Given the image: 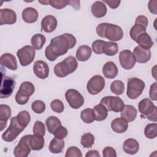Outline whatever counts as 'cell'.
<instances>
[{
  "label": "cell",
  "mask_w": 157,
  "mask_h": 157,
  "mask_svg": "<svg viewBox=\"0 0 157 157\" xmlns=\"http://www.w3.org/2000/svg\"><path fill=\"white\" fill-rule=\"evenodd\" d=\"M35 54L36 50L30 45H25L17 52V57L22 66H26L31 64L35 58Z\"/></svg>",
  "instance_id": "ba28073f"
},
{
  "label": "cell",
  "mask_w": 157,
  "mask_h": 157,
  "mask_svg": "<svg viewBox=\"0 0 157 157\" xmlns=\"http://www.w3.org/2000/svg\"><path fill=\"white\" fill-rule=\"evenodd\" d=\"M64 145L65 144L63 139L55 137L50 141L48 149L52 153H60L63 151Z\"/></svg>",
  "instance_id": "f546056e"
},
{
  "label": "cell",
  "mask_w": 157,
  "mask_h": 157,
  "mask_svg": "<svg viewBox=\"0 0 157 157\" xmlns=\"http://www.w3.org/2000/svg\"><path fill=\"white\" fill-rule=\"evenodd\" d=\"M148 8L149 11L155 14H157V1L156 0H151L148 2Z\"/></svg>",
  "instance_id": "f5cc1de1"
},
{
  "label": "cell",
  "mask_w": 157,
  "mask_h": 157,
  "mask_svg": "<svg viewBox=\"0 0 157 157\" xmlns=\"http://www.w3.org/2000/svg\"><path fill=\"white\" fill-rule=\"evenodd\" d=\"M144 134L148 139H155L157 136V124L156 123L148 124L144 129Z\"/></svg>",
  "instance_id": "74e56055"
},
{
  "label": "cell",
  "mask_w": 157,
  "mask_h": 157,
  "mask_svg": "<svg viewBox=\"0 0 157 157\" xmlns=\"http://www.w3.org/2000/svg\"><path fill=\"white\" fill-rule=\"evenodd\" d=\"M24 129L25 128L21 127L18 123L16 116L13 117L10 119L9 128L2 134V139L6 142H12Z\"/></svg>",
  "instance_id": "8992f818"
},
{
  "label": "cell",
  "mask_w": 157,
  "mask_h": 157,
  "mask_svg": "<svg viewBox=\"0 0 157 157\" xmlns=\"http://www.w3.org/2000/svg\"><path fill=\"white\" fill-rule=\"evenodd\" d=\"M92 54L91 48L86 45L78 47L76 52V58L80 61H86L90 59Z\"/></svg>",
  "instance_id": "83f0119b"
},
{
  "label": "cell",
  "mask_w": 157,
  "mask_h": 157,
  "mask_svg": "<svg viewBox=\"0 0 157 157\" xmlns=\"http://www.w3.org/2000/svg\"><path fill=\"white\" fill-rule=\"evenodd\" d=\"M66 157H82V153L81 150L75 146H71L66 150Z\"/></svg>",
  "instance_id": "ee69618b"
},
{
  "label": "cell",
  "mask_w": 157,
  "mask_h": 157,
  "mask_svg": "<svg viewBox=\"0 0 157 157\" xmlns=\"http://www.w3.org/2000/svg\"><path fill=\"white\" fill-rule=\"evenodd\" d=\"M108 23H102L99 24L96 28V31L97 34L102 37V38H105V36H104V33H105V30L108 25Z\"/></svg>",
  "instance_id": "c3c4849f"
},
{
  "label": "cell",
  "mask_w": 157,
  "mask_h": 157,
  "mask_svg": "<svg viewBox=\"0 0 157 157\" xmlns=\"http://www.w3.org/2000/svg\"><path fill=\"white\" fill-rule=\"evenodd\" d=\"M157 85L156 82L153 83L152 85H151L150 88V92H149V96L150 98L152 101H156L157 100Z\"/></svg>",
  "instance_id": "816d5d0a"
},
{
  "label": "cell",
  "mask_w": 157,
  "mask_h": 157,
  "mask_svg": "<svg viewBox=\"0 0 157 157\" xmlns=\"http://www.w3.org/2000/svg\"><path fill=\"white\" fill-rule=\"evenodd\" d=\"M139 111L150 121L155 123L157 121V108L149 98L141 100L138 105Z\"/></svg>",
  "instance_id": "5b68a950"
},
{
  "label": "cell",
  "mask_w": 157,
  "mask_h": 157,
  "mask_svg": "<svg viewBox=\"0 0 157 157\" xmlns=\"http://www.w3.org/2000/svg\"><path fill=\"white\" fill-rule=\"evenodd\" d=\"M108 111H113L114 112H121L124 108V104L123 100L118 96H105L100 101Z\"/></svg>",
  "instance_id": "52a82bcc"
},
{
  "label": "cell",
  "mask_w": 157,
  "mask_h": 157,
  "mask_svg": "<svg viewBox=\"0 0 157 157\" xmlns=\"http://www.w3.org/2000/svg\"><path fill=\"white\" fill-rule=\"evenodd\" d=\"M16 118L19 124L25 129L31 121V115L28 111L22 110L18 113Z\"/></svg>",
  "instance_id": "e575fe53"
},
{
  "label": "cell",
  "mask_w": 157,
  "mask_h": 157,
  "mask_svg": "<svg viewBox=\"0 0 157 157\" xmlns=\"http://www.w3.org/2000/svg\"><path fill=\"white\" fill-rule=\"evenodd\" d=\"M35 91L34 85L30 82H23L21 83L19 90L15 95V101L18 104H26L31 96H32Z\"/></svg>",
  "instance_id": "277c9868"
},
{
  "label": "cell",
  "mask_w": 157,
  "mask_h": 157,
  "mask_svg": "<svg viewBox=\"0 0 157 157\" xmlns=\"http://www.w3.org/2000/svg\"><path fill=\"white\" fill-rule=\"evenodd\" d=\"M46 42V38L44 35L42 34H34L31 39V43L32 47L35 49L39 50L42 49L44 45Z\"/></svg>",
  "instance_id": "836d02e7"
},
{
  "label": "cell",
  "mask_w": 157,
  "mask_h": 157,
  "mask_svg": "<svg viewBox=\"0 0 157 157\" xmlns=\"http://www.w3.org/2000/svg\"><path fill=\"white\" fill-rule=\"evenodd\" d=\"M1 84L0 89V98H7L10 96L15 86V80L9 76L5 75L1 72Z\"/></svg>",
  "instance_id": "9c48e42d"
},
{
  "label": "cell",
  "mask_w": 157,
  "mask_h": 157,
  "mask_svg": "<svg viewBox=\"0 0 157 157\" xmlns=\"http://www.w3.org/2000/svg\"><path fill=\"white\" fill-rule=\"evenodd\" d=\"M148 18H147V17H146L144 15H139L136 18L135 24L140 25L142 26L143 27H144L145 28H147V27L148 26Z\"/></svg>",
  "instance_id": "f907efd6"
},
{
  "label": "cell",
  "mask_w": 157,
  "mask_h": 157,
  "mask_svg": "<svg viewBox=\"0 0 157 157\" xmlns=\"http://www.w3.org/2000/svg\"><path fill=\"white\" fill-rule=\"evenodd\" d=\"M118 72L117 66L113 61H108L104 64L102 67L104 76L109 79H112L117 77Z\"/></svg>",
  "instance_id": "7402d4cb"
},
{
  "label": "cell",
  "mask_w": 157,
  "mask_h": 157,
  "mask_svg": "<svg viewBox=\"0 0 157 157\" xmlns=\"http://www.w3.org/2000/svg\"><path fill=\"white\" fill-rule=\"evenodd\" d=\"M102 2L104 4H106L107 5H108V6L110 8L113 9L117 8L121 3V1H117V0H104Z\"/></svg>",
  "instance_id": "db71d44e"
},
{
  "label": "cell",
  "mask_w": 157,
  "mask_h": 157,
  "mask_svg": "<svg viewBox=\"0 0 157 157\" xmlns=\"http://www.w3.org/2000/svg\"><path fill=\"white\" fill-rule=\"evenodd\" d=\"M119 61L121 66L126 69H131L136 64V59L133 53L129 50H124L119 54Z\"/></svg>",
  "instance_id": "7c38bea8"
},
{
  "label": "cell",
  "mask_w": 157,
  "mask_h": 157,
  "mask_svg": "<svg viewBox=\"0 0 157 157\" xmlns=\"http://www.w3.org/2000/svg\"><path fill=\"white\" fill-rule=\"evenodd\" d=\"M76 42L75 36L69 33L56 36L51 39L50 44L46 47L45 57L48 60L53 61L59 56L65 55L68 50L74 47Z\"/></svg>",
  "instance_id": "6da1fadb"
},
{
  "label": "cell",
  "mask_w": 157,
  "mask_h": 157,
  "mask_svg": "<svg viewBox=\"0 0 157 157\" xmlns=\"http://www.w3.org/2000/svg\"><path fill=\"white\" fill-rule=\"evenodd\" d=\"M11 117V109L6 104L0 105V131H2L6 127L7 120Z\"/></svg>",
  "instance_id": "44dd1931"
},
{
  "label": "cell",
  "mask_w": 157,
  "mask_h": 157,
  "mask_svg": "<svg viewBox=\"0 0 157 157\" xmlns=\"http://www.w3.org/2000/svg\"><path fill=\"white\" fill-rule=\"evenodd\" d=\"M145 83L137 77L129 78L127 83L126 95L131 99H136L141 95L144 88Z\"/></svg>",
  "instance_id": "3957f363"
},
{
  "label": "cell",
  "mask_w": 157,
  "mask_h": 157,
  "mask_svg": "<svg viewBox=\"0 0 157 157\" xmlns=\"http://www.w3.org/2000/svg\"><path fill=\"white\" fill-rule=\"evenodd\" d=\"M78 63L72 56L66 57L63 61L57 63L53 68L55 74L60 78H63L73 73L77 68Z\"/></svg>",
  "instance_id": "7a4b0ae2"
},
{
  "label": "cell",
  "mask_w": 157,
  "mask_h": 157,
  "mask_svg": "<svg viewBox=\"0 0 157 157\" xmlns=\"http://www.w3.org/2000/svg\"><path fill=\"white\" fill-rule=\"evenodd\" d=\"M80 118L85 123H91L95 120L94 110L90 108H86L83 110L80 113Z\"/></svg>",
  "instance_id": "d590c367"
},
{
  "label": "cell",
  "mask_w": 157,
  "mask_h": 157,
  "mask_svg": "<svg viewBox=\"0 0 157 157\" xmlns=\"http://www.w3.org/2000/svg\"><path fill=\"white\" fill-rule=\"evenodd\" d=\"M48 4L56 9H61L69 5L67 0H48Z\"/></svg>",
  "instance_id": "f6af8a7d"
},
{
  "label": "cell",
  "mask_w": 157,
  "mask_h": 157,
  "mask_svg": "<svg viewBox=\"0 0 157 157\" xmlns=\"http://www.w3.org/2000/svg\"><path fill=\"white\" fill-rule=\"evenodd\" d=\"M111 128L116 133H124L128 128V122L122 117L115 118L111 122Z\"/></svg>",
  "instance_id": "ffe728a7"
},
{
  "label": "cell",
  "mask_w": 157,
  "mask_h": 157,
  "mask_svg": "<svg viewBox=\"0 0 157 157\" xmlns=\"http://www.w3.org/2000/svg\"><path fill=\"white\" fill-rule=\"evenodd\" d=\"M33 72L38 78L45 79L48 77L49 66L44 61H36L33 64Z\"/></svg>",
  "instance_id": "9a60e30c"
},
{
  "label": "cell",
  "mask_w": 157,
  "mask_h": 157,
  "mask_svg": "<svg viewBox=\"0 0 157 157\" xmlns=\"http://www.w3.org/2000/svg\"><path fill=\"white\" fill-rule=\"evenodd\" d=\"M80 143L84 148H91L94 143V137L90 133H85L81 137Z\"/></svg>",
  "instance_id": "ab89813d"
},
{
  "label": "cell",
  "mask_w": 157,
  "mask_h": 157,
  "mask_svg": "<svg viewBox=\"0 0 157 157\" xmlns=\"http://www.w3.org/2000/svg\"><path fill=\"white\" fill-rule=\"evenodd\" d=\"M133 55L136 61L139 63H146L151 58V51L150 49H145L140 46H137L133 50Z\"/></svg>",
  "instance_id": "e0dca14e"
},
{
  "label": "cell",
  "mask_w": 157,
  "mask_h": 157,
  "mask_svg": "<svg viewBox=\"0 0 157 157\" xmlns=\"http://www.w3.org/2000/svg\"><path fill=\"white\" fill-rule=\"evenodd\" d=\"M53 134L54 135V137L56 138L63 139L67 135V130L65 127L60 126L54 131Z\"/></svg>",
  "instance_id": "7dc6e473"
},
{
  "label": "cell",
  "mask_w": 157,
  "mask_h": 157,
  "mask_svg": "<svg viewBox=\"0 0 157 157\" xmlns=\"http://www.w3.org/2000/svg\"><path fill=\"white\" fill-rule=\"evenodd\" d=\"M69 5H71L74 8L75 10H78L80 8V1H68Z\"/></svg>",
  "instance_id": "11a10c76"
},
{
  "label": "cell",
  "mask_w": 157,
  "mask_h": 157,
  "mask_svg": "<svg viewBox=\"0 0 157 157\" xmlns=\"http://www.w3.org/2000/svg\"><path fill=\"white\" fill-rule=\"evenodd\" d=\"M17 21V14L10 9H1L0 10V25H13Z\"/></svg>",
  "instance_id": "2e32d148"
},
{
  "label": "cell",
  "mask_w": 157,
  "mask_h": 157,
  "mask_svg": "<svg viewBox=\"0 0 157 157\" xmlns=\"http://www.w3.org/2000/svg\"><path fill=\"white\" fill-rule=\"evenodd\" d=\"M33 131L34 134L44 136L45 134V126L44 123L40 121L37 120L34 124Z\"/></svg>",
  "instance_id": "60d3db41"
},
{
  "label": "cell",
  "mask_w": 157,
  "mask_h": 157,
  "mask_svg": "<svg viewBox=\"0 0 157 157\" xmlns=\"http://www.w3.org/2000/svg\"><path fill=\"white\" fill-rule=\"evenodd\" d=\"M118 52V46L116 42H105L102 46V53L107 56H113Z\"/></svg>",
  "instance_id": "d6a6232c"
},
{
  "label": "cell",
  "mask_w": 157,
  "mask_h": 157,
  "mask_svg": "<svg viewBox=\"0 0 157 157\" xmlns=\"http://www.w3.org/2000/svg\"><path fill=\"white\" fill-rule=\"evenodd\" d=\"M1 65L9 69L15 71L17 69V61L14 55L9 53L2 54L0 58Z\"/></svg>",
  "instance_id": "d6986e66"
},
{
  "label": "cell",
  "mask_w": 157,
  "mask_h": 157,
  "mask_svg": "<svg viewBox=\"0 0 157 157\" xmlns=\"http://www.w3.org/2000/svg\"><path fill=\"white\" fill-rule=\"evenodd\" d=\"M105 38L111 41H119L123 37V31L118 25L109 23L104 33Z\"/></svg>",
  "instance_id": "5bb4252c"
},
{
  "label": "cell",
  "mask_w": 157,
  "mask_h": 157,
  "mask_svg": "<svg viewBox=\"0 0 157 157\" xmlns=\"http://www.w3.org/2000/svg\"><path fill=\"white\" fill-rule=\"evenodd\" d=\"M44 136H40L36 134H29L28 144L33 150H40L44 146Z\"/></svg>",
  "instance_id": "603a6c76"
},
{
  "label": "cell",
  "mask_w": 157,
  "mask_h": 157,
  "mask_svg": "<svg viewBox=\"0 0 157 157\" xmlns=\"http://www.w3.org/2000/svg\"><path fill=\"white\" fill-rule=\"evenodd\" d=\"M65 98L70 107L74 109H78L84 104L83 96L76 90L69 89L65 93Z\"/></svg>",
  "instance_id": "30bf717a"
},
{
  "label": "cell",
  "mask_w": 157,
  "mask_h": 157,
  "mask_svg": "<svg viewBox=\"0 0 157 157\" xmlns=\"http://www.w3.org/2000/svg\"><path fill=\"white\" fill-rule=\"evenodd\" d=\"M136 42L139 44V46L145 49H150L154 44L151 37L147 33L140 34L137 38Z\"/></svg>",
  "instance_id": "f1b7e54d"
},
{
  "label": "cell",
  "mask_w": 157,
  "mask_h": 157,
  "mask_svg": "<svg viewBox=\"0 0 157 157\" xmlns=\"http://www.w3.org/2000/svg\"><path fill=\"white\" fill-rule=\"evenodd\" d=\"M28 135L23 136L13 150V155L16 157H27L30 153L31 148L28 144Z\"/></svg>",
  "instance_id": "4fadbf2b"
},
{
  "label": "cell",
  "mask_w": 157,
  "mask_h": 157,
  "mask_svg": "<svg viewBox=\"0 0 157 157\" xmlns=\"http://www.w3.org/2000/svg\"><path fill=\"white\" fill-rule=\"evenodd\" d=\"M102 156L104 157H116L117 153L113 148L106 147L102 150Z\"/></svg>",
  "instance_id": "681fc988"
},
{
  "label": "cell",
  "mask_w": 157,
  "mask_h": 157,
  "mask_svg": "<svg viewBox=\"0 0 157 157\" xmlns=\"http://www.w3.org/2000/svg\"><path fill=\"white\" fill-rule=\"evenodd\" d=\"M105 86V79L100 75H96L92 77L88 82L86 90L91 95H96L99 93Z\"/></svg>",
  "instance_id": "8fae6325"
},
{
  "label": "cell",
  "mask_w": 157,
  "mask_h": 157,
  "mask_svg": "<svg viewBox=\"0 0 157 157\" xmlns=\"http://www.w3.org/2000/svg\"><path fill=\"white\" fill-rule=\"evenodd\" d=\"M45 124L48 131L50 134H53L54 131L60 126L61 122L60 120L55 116H50L45 120Z\"/></svg>",
  "instance_id": "1f68e13d"
},
{
  "label": "cell",
  "mask_w": 157,
  "mask_h": 157,
  "mask_svg": "<svg viewBox=\"0 0 157 157\" xmlns=\"http://www.w3.org/2000/svg\"><path fill=\"white\" fill-rule=\"evenodd\" d=\"M147 33L146 32V28L143 27L142 26L137 24H135L130 29L129 34L131 38L134 40L136 41L137 38L142 34Z\"/></svg>",
  "instance_id": "f35d334b"
},
{
  "label": "cell",
  "mask_w": 157,
  "mask_h": 157,
  "mask_svg": "<svg viewBox=\"0 0 157 157\" xmlns=\"http://www.w3.org/2000/svg\"><path fill=\"white\" fill-rule=\"evenodd\" d=\"M105 41L102 40H96L92 43V50L93 52L98 55L102 53V46Z\"/></svg>",
  "instance_id": "bcb514c9"
},
{
  "label": "cell",
  "mask_w": 157,
  "mask_h": 157,
  "mask_svg": "<svg viewBox=\"0 0 157 157\" xmlns=\"http://www.w3.org/2000/svg\"><path fill=\"white\" fill-rule=\"evenodd\" d=\"M31 109L36 113H42L45 110V104L41 100H36L32 103Z\"/></svg>",
  "instance_id": "b9f144b4"
},
{
  "label": "cell",
  "mask_w": 157,
  "mask_h": 157,
  "mask_svg": "<svg viewBox=\"0 0 157 157\" xmlns=\"http://www.w3.org/2000/svg\"><path fill=\"white\" fill-rule=\"evenodd\" d=\"M85 156L86 157H100L101 155L97 150H91L86 153Z\"/></svg>",
  "instance_id": "9f6ffc18"
},
{
  "label": "cell",
  "mask_w": 157,
  "mask_h": 157,
  "mask_svg": "<svg viewBox=\"0 0 157 157\" xmlns=\"http://www.w3.org/2000/svg\"><path fill=\"white\" fill-rule=\"evenodd\" d=\"M124 151L129 155H135L139 150V144L134 139L129 138L126 139L123 145Z\"/></svg>",
  "instance_id": "d4e9b609"
},
{
  "label": "cell",
  "mask_w": 157,
  "mask_h": 157,
  "mask_svg": "<svg viewBox=\"0 0 157 157\" xmlns=\"http://www.w3.org/2000/svg\"><path fill=\"white\" fill-rule=\"evenodd\" d=\"M58 21L55 17L48 15L45 16L41 21V29L46 33L54 31L57 26Z\"/></svg>",
  "instance_id": "ac0fdd59"
},
{
  "label": "cell",
  "mask_w": 157,
  "mask_h": 157,
  "mask_svg": "<svg viewBox=\"0 0 157 157\" xmlns=\"http://www.w3.org/2000/svg\"><path fill=\"white\" fill-rule=\"evenodd\" d=\"M91 12L96 18H102L107 13V7L102 1H95L91 6Z\"/></svg>",
  "instance_id": "4316f807"
},
{
  "label": "cell",
  "mask_w": 157,
  "mask_h": 157,
  "mask_svg": "<svg viewBox=\"0 0 157 157\" xmlns=\"http://www.w3.org/2000/svg\"><path fill=\"white\" fill-rule=\"evenodd\" d=\"M137 114V109L132 105H124L123 109L121 112V117L126 120L128 122H132L135 120Z\"/></svg>",
  "instance_id": "484cf974"
},
{
  "label": "cell",
  "mask_w": 157,
  "mask_h": 157,
  "mask_svg": "<svg viewBox=\"0 0 157 157\" xmlns=\"http://www.w3.org/2000/svg\"><path fill=\"white\" fill-rule=\"evenodd\" d=\"M93 110L95 115V120L96 121H103L107 117L108 110L107 108L101 103L95 105L93 108Z\"/></svg>",
  "instance_id": "4dcf8cb0"
},
{
  "label": "cell",
  "mask_w": 157,
  "mask_h": 157,
  "mask_svg": "<svg viewBox=\"0 0 157 157\" xmlns=\"http://www.w3.org/2000/svg\"><path fill=\"white\" fill-rule=\"evenodd\" d=\"M52 110L56 113H61L64 111V106L63 102L59 99H54L50 103Z\"/></svg>",
  "instance_id": "7bdbcfd3"
},
{
  "label": "cell",
  "mask_w": 157,
  "mask_h": 157,
  "mask_svg": "<svg viewBox=\"0 0 157 157\" xmlns=\"http://www.w3.org/2000/svg\"><path fill=\"white\" fill-rule=\"evenodd\" d=\"M23 21L27 23H33L36 22L38 18V12L33 7H29L25 8L21 13Z\"/></svg>",
  "instance_id": "cb8c5ba5"
},
{
  "label": "cell",
  "mask_w": 157,
  "mask_h": 157,
  "mask_svg": "<svg viewBox=\"0 0 157 157\" xmlns=\"http://www.w3.org/2000/svg\"><path fill=\"white\" fill-rule=\"evenodd\" d=\"M110 88L113 93L116 95H121L124 93L125 86L122 81L116 80L112 82Z\"/></svg>",
  "instance_id": "8d00e7d4"
},
{
  "label": "cell",
  "mask_w": 157,
  "mask_h": 157,
  "mask_svg": "<svg viewBox=\"0 0 157 157\" xmlns=\"http://www.w3.org/2000/svg\"><path fill=\"white\" fill-rule=\"evenodd\" d=\"M38 2L43 5H48V0L45 1H38Z\"/></svg>",
  "instance_id": "6f0895ef"
}]
</instances>
